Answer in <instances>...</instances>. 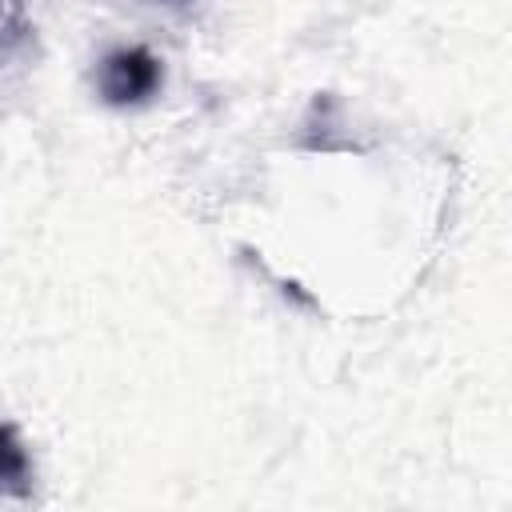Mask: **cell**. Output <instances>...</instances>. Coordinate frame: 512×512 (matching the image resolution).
Wrapping results in <instances>:
<instances>
[{"mask_svg": "<svg viewBox=\"0 0 512 512\" xmlns=\"http://www.w3.org/2000/svg\"><path fill=\"white\" fill-rule=\"evenodd\" d=\"M160 84H164V64L144 44L116 48L96 68V92L112 108H136V104L152 100L160 92Z\"/></svg>", "mask_w": 512, "mask_h": 512, "instance_id": "1", "label": "cell"}, {"mask_svg": "<svg viewBox=\"0 0 512 512\" xmlns=\"http://www.w3.org/2000/svg\"><path fill=\"white\" fill-rule=\"evenodd\" d=\"M0 496L8 500L32 496V456L16 424H0Z\"/></svg>", "mask_w": 512, "mask_h": 512, "instance_id": "2", "label": "cell"}, {"mask_svg": "<svg viewBox=\"0 0 512 512\" xmlns=\"http://www.w3.org/2000/svg\"><path fill=\"white\" fill-rule=\"evenodd\" d=\"M4 4H12V0H0V8H4Z\"/></svg>", "mask_w": 512, "mask_h": 512, "instance_id": "3", "label": "cell"}, {"mask_svg": "<svg viewBox=\"0 0 512 512\" xmlns=\"http://www.w3.org/2000/svg\"><path fill=\"white\" fill-rule=\"evenodd\" d=\"M172 4H184V0H172Z\"/></svg>", "mask_w": 512, "mask_h": 512, "instance_id": "4", "label": "cell"}]
</instances>
